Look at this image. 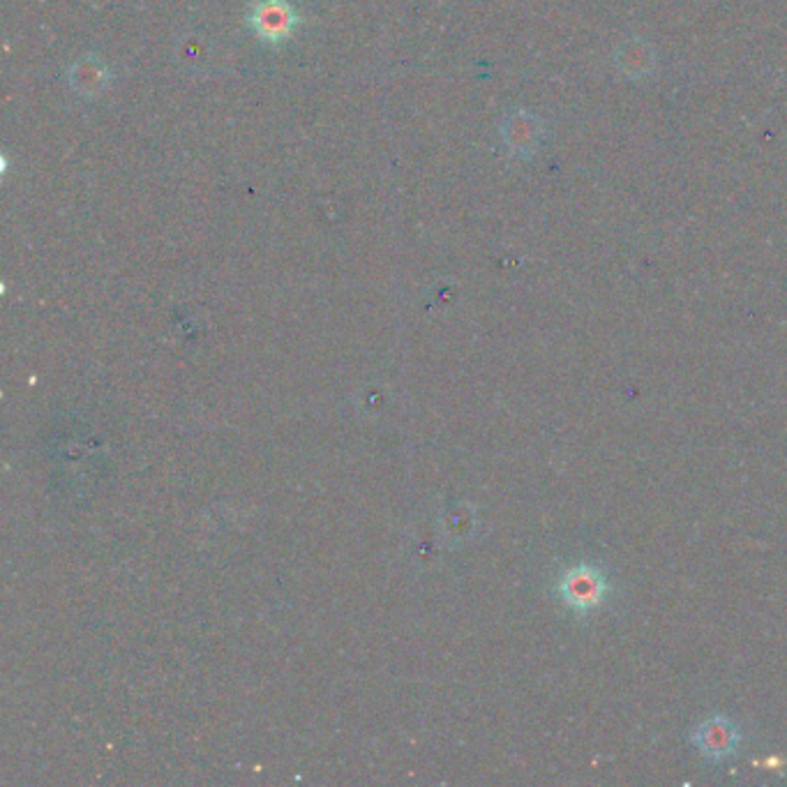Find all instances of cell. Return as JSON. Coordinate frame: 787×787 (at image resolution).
<instances>
[{
	"label": "cell",
	"instance_id": "cell-2",
	"mask_svg": "<svg viewBox=\"0 0 787 787\" xmlns=\"http://www.w3.org/2000/svg\"><path fill=\"white\" fill-rule=\"evenodd\" d=\"M695 749L712 762H723L737 753L741 743V732L737 725L725 716H712L702 720L693 732Z\"/></svg>",
	"mask_w": 787,
	"mask_h": 787
},
{
	"label": "cell",
	"instance_id": "cell-3",
	"mask_svg": "<svg viewBox=\"0 0 787 787\" xmlns=\"http://www.w3.org/2000/svg\"><path fill=\"white\" fill-rule=\"evenodd\" d=\"M298 16L286 0H261L250 14V26L263 43H282L294 33Z\"/></svg>",
	"mask_w": 787,
	"mask_h": 787
},
{
	"label": "cell",
	"instance_id": "cell-4",
	"mask_svg": "<svg viewBox=\"0 0 787 787\" xmlns=\"http://www.w3.org/2000/svg\"><path fill=\"white\" fill-rule=\"evenodd\" d=\"M109 74L105 70V66L97 63L95 58H86L77 63V68L72 70V86L86 97H93L97 93H102V89L107 86Z\"/></svg>",
	"mask_w": 787,
	"mask_h": 787
},
{
	"label": "cell",
	"instance_id": "cell-1",
	"mask_svg": "<svg viewBox=\"0 0 787 787\" xmlns=\"http://www.w3.org/2000/svg\"><path fill=\"white\" fill-rule=\"evenodd\" d=\"M608 591L610 583L606 573L589 564L573 566L559 579V594H562L564 603L579 614H587L603 606Z\"/></svg>",
	"mask_w": 787,
	"mask_h": 787
}]
</instances>
